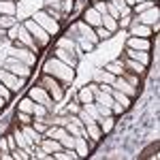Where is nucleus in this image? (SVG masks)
I'll return each instance as SVG.
<instances>
[{
	"mask_svg": "<svg viewBox=\"0 0 160 160\" xmlns=\"http://www.w3.org/2000/svg\"><path fill=\"white\" fill-rule=\"evenodd\" d=\"M2 152H11L9 145H7V137H0V154H2Z\"/></svg>",
	"mask_w": 160,
	"mask_h": 160,
	"instance_id": "603ef678",
	"label": "nucleus"
},
{
	"mask_svg": "<svg viewBox=\"0 0 160 160\" xmlns=\"http://www.w3.org/2000/svg\"><path fill=\"white\" fill-rule=\"evenodd\" d=\"M17 111H26V113H34V100L30 98V96H26V98L19 100V105H17Z\"/></svg>",
	"mask_w": 160,
	"mask_h": 160,
	"instance_id": "7c9ffc66",
	"label": "nucleus"
},
{
	"mask_svg": "<svg viewBox=\"0 0 160 160\" xmlns=\"http://www.w3.org/2000/svg\"><path fill=\"white\" fill-rule=\"evenodd\" d=\"M28 96L34 100V102H38V105H45L47 109H49V113L53 111V98L49 96V92L45 90L43 86H34V88H30V92H28Z\"/></svg>",
	"mask_w": 160,
	"mask_h": 160,
	"instance_id": "0eeeda50",
	"label": "nucleus"
},
{
	"mask_svg": "<svg viewBox=\"0 0 160 160\" xmlns=\"http://www.w3.org/2000/svg\"><path fill=\"white\" fill-rule=\"evenodd\" d=\"M17 17L15 15H0V28H4V30H9L13 26H17Z\"/></svg>",
	"mask_w": 160,
	"mask_h": 160,
	"instance_id": "2f4dec72",
	"label": "nucleus"
},
{
	"mask_svg": "<svg viewBox=\"0 0 160 160\" xmlns=\"http://www.w3.org/2000/svg\"><path fill=\"white\" fill-rule=\"evenodd\" d=\"M15 13H17L15 0H0V15H15Z\"/></svg>",
	"mask_w": 160,
	"mask_h": 160,
	"instance_id": "393cba45",
	"label": "nucleus"
},
{
	"mask_svg": "<svg viewBox=\"0 0 160 160\" xmlns=\"http://www.w3.org/2000/svg\"><path fill=\"white\" fill-rule=\"evenodd\" d=\"M94 32H96V37L102 38V41H107V38L113 37V32H109L107 28H102V26H98V28H94Z\"/></svg>",
	"mask_w": 160,
	"mask_h": 160,
	"instance_id": "37998d69",
	"label": "nucleus"
},
{
	"mask_svg": "<svg viewBox=\"0 0 160 160\" xmlns=\"http://www.w3.org/2000/svg\"><path fill=\"white\" fill-rule=\"evenodd\" d=\"M0 96H2L4 100H11V98H13V92H11L7 86H4V83H0Z\"/></svg>",
	"mask_w": 160,
	"mask_h": 160,
	"instance_id": "49530a36",
	"label": "nucleus"
},
{
	"mask_svg": "<svg viewBox=\"0 0 160 160\" xmlns=\"http://www.w3.org/2000/svg\"><path fill=\"white\" fill-rule=\"evenodd\" d=\"M32 19H34V22H37V24L41 26V28H43L47 34H49V37H56V34H60V22H56V19H53L51 15H47L45 11L34 13V15H32Z\"/></svg>",
	"mask_w": 160,
	"mask_h": 160,
	"instance_id": "7ed1b4c3",
	"label": "nucleus"
},
{
	"mask_svg": "<svg viewBox=\"0 0 160 160\" xmlns=\"http://www.w3.org/2000/svg\"><path fill=\"white\" fill-rule=\"evenodd\" d=\"M152 26H145V24H139L135 17L130 22V37H143V38H149L152 37Z\"/></svg>",
	"mask_w": 160,
	"mask_h": 160,
	"instance_id": "ddd939ff",
	"label": "nucleus"
},
{
	"mask_svg": "<svg viewBox=\"0 0 160 160\" xmlns=\"http://www.w3.org/2000/svg\"><path fill=\"white\" fill-rule=\"evenodd\" d=\"M75 30H77V32H79L81 37L86 38V41H90L92 45H96V43H98V41H100V38L96 37V32H94V28H92V26H88L86 22H83V19L75 24Z\"/></svg>",
	"mask_w": 160,
	"mask_h": 160,
	"instance_id": "9b49d317",
	"label": "nucleus"
},
{
	"mask_svg": "<svg viewBox=\"0 0 160 160\" xmlns=\"http://www.w3.org/2000/svg\"><path fill=\"white\" fill-rule=\"evenodd\" d=\"M158 4H154L152 9H148V11H143V13H139V15H135V19L139 22V24H145V26H156L158 24Z\"/></svg>",
	"mask_w": 160,
	"mask_h": 160,
	"instance_id": "9d476101",
	"label": "nucleus"
},
{
	"mask_svg": "<svg viewBox=\"0 0 160 160\" xmlns=\"http://www.w3.org/2000/svg\"><path fill=\"white\" fill-rule=\"evenodd\" d=\"M94 9H96L100 15H105V13H107V2H105V0H96V2H94Z\"/></svg>",
	"mask_w": 160,
	"mask_h": 160,
	"instance_id": "09e8293b",
	"label": "nucleus"
},
{
	"mask_svg": "<svg viewBox=\"0 0 160 160\" xmlns=\"http://www.w3.org/2000/svg\"><path fill=\"white\" fill-rule=\"evenodd\" d=\"M58 47H62V49H68V51H73L75 56H79V53H81V49H79V47H77V45H75V43H73V41H71L68 37L60 38V43H58Z\"/></svg>",
	"mask_w": 160,
	"mask_h": 160,
	"instance_id": "cd10ccee",
	"label": "nucleus"
},
{
	"mask_svg": "<svg viewBox=\"0 0 160 160\" xmlns=\"http://www.w3.org/2000/svg\"><path fill=\"white\" fill-rule=\"evenodd\" d=\"M105 2H111V0H105Z\"/></svg>",
	"mask_w": 160,
	"mask_h": 160,
	"instance_id": "4d7b16f0",
	"label": "nucleus"
},
{
	"mask_svg": "<svg viewBox=\"0 0 160 160\" xmlns=\"http://www.w3.org/2000/svg\"><path fill=\"white\" fill-rule=\"evenodd\" d=\"M17 43H22L24 47H28V49H32L34 53H38V45H37V41H34V37L26 30V26L24 24H19V28H17V38H15Z\"/></svg>",
	"mask_w": 160,
	"mask_h": 160,
	"instance_id": "1a4fd4ad",
	"label": "nucleus"
},
{
	"mask_svg": "<svg viewBox=\"0 0 160 160\" xmlns=\"http://www.w3.org/2000/svg\"><path fill=\"white\" fill-rule=\"evenodd\" d=\"M13 135H15V141H17V148H22V149H26V152H30V143H28V139L24 137V132H22V130H15ZM30 156H32V154H30Z\"/></svg>",
	"mask_w": 160,
	"mask_h": 160,
	"instance_id": "473e14b6",
	"label": "nucleus"
},
{
	"mask_svg": "<svg viewBox=\"0 0 160 160\" xmlns=\"http://www.w3.org/2000/svg\"><path fill=\"white\" fill-rule=\"evenodd\" d=\"M75 38H77V43H79V47H81V51H92L94 49V45L90 43V41H86V38L81 37V34H73Z\"/></svg>",
	"mask_w": 160,
	"mask_h": 160,
	"instance_id": "4c0bfd02",
	"label": "nucleus"
},
{
	"mask_svg": "<svg viewBox=\"0 0 160 160\" xmlns=\"http://www.w3.org/2000/svg\"><path fill=\"white\" fill-rule=\"evenodd\" d=\"M94 105H96V109H98V115H100V118H105V115H113V113H111V107L100 105V102H94Z\"/></svg>",
	"mask_w": 160,
	"mask_h": 160,
	"instance_id": "c03bdc74",
	"label": "nucleus"
},
{
	"mask_svg": "<svg viewBox=\"0 0 160 160\" xmlns=\"http://www.w3.org/2000/svg\"><path fill=\"white\" fill-rule=\"evenodd\" d=\"M11 156H13V160H28V158H32L30 152H26V149H22V148H15L11 152Z\"/></svg>",
	"mask_w": 160,
	"mask_h": 160,
	"instance_id": "e433bc0d",
	"label": "nucleus"
},
{
	"mask_svg": "<svg viewBox=\"0 0 160 160\" xmlns=\"http://www.w3.org/2000/svg\"><path fill=\"white\" fill-rule=\"evenodd\" d=\"M83 22H86L88 26H92V28H98V26L102 24V15H100L94 7H90V9H86V13H83Z\"/></svg>",
	"mask_w": 160,
	"mask_h": 160,
	"instance_id": "dca6fc26",
	"label": "nucleus"
},
{
	"mask_svg": "<svg viewBox=\"0 0 160 160\" xmlns=\"http://www.w3.org/2000/svg\"><path fill=\"white\" fill-rule=\"evenodd\" d=\"M56 58H58L60 62H64V64H68L71 68H75V66H77V56H75L73 51H68V49L56 47Z\"/></svg>",
	"mask_w": 160,
	"mask_h": 160,
	"instance_id": "f3484780",
	"label": "nucleus"
},
{
	"mask_svg": "<svg viewBox=\"0 0 160 160\" xmlns=\"http://www.w3.org/2000/svg\"><path fill=\"white\" fill-rule=\"evenodd\" d=\"M32 128H34L37 132H41V135H45V130H47L49 126H47V122H43V120H37V118H34V120H32Z\"/></svg>",
	"mask_w": 160,
	"mask_h": 160,
	"instance_id": "a19ab883",
	"label": "nucleus"
},
{
	"mask_svg": "<svg viewBox=\"0 0 160 160\" xmlns=\"http://www.w3.org/2000/svg\"><path fill=\"white\" fill-rule=\"evenodd\" d=\"M111 96H113V100H115V102H120L122 107H126V109L130 107V96H126V94H122L120 90H115V88H113V92H111Z\"/></svg>",
	"mask_w": 160,
	"mask_h": 160,
	"instance_id": "c85d7f7f",
	"label": "nucleus"
},
{
	"mask_svg": "<svg viewBox=\"0 0 160 160\" xmlns=\"http://www.w3.org/2000/svg\"><path fill=\"white\" fill-rule=\"evenodd\" d=\"M130 22H132L130 13H128V15H122V17L118 19V28H128V26H130Z\"/></svg>",
	"mask_w": 160,
	"mask_h": 160,
	"instance_id": "a18cd8bd",
	"label": "nucleus"
},
{
	"mask_svg": "<svg viewBox=\"0 0 160 160\" xmlns=\"http://www.w3.org/2000/svg\"><path fill=\"white\" fill-rule=\"evenodd\" d=\"M60 143H62V148H64V149H73V148H75V137H73V135L62 137Z\"/></svg>",
	"mask_w": 160,
	"mask_h": 160,
	"instance_id": "79ce46f5",
	"label": "nucleus"
},
{
	"mask_svg": "<svg viewBox=\"0 0 160 160\" xmlns=\"http://www.w3.org/2000/svg\"><path fill=\"white\" fill-rule=\"evenodd\" d=\"M34 115L32 113H26V111H17V122L19 124H32Z\"/></svg>",
	"mask_w": 160,
	"mask_h": 160,
	"instance_id": "ea45409f",
	"label": "nucleus"
},
{
	"mask_svg": "<svg viewBox=\"0 0 160 160\" xmlns=\"http://www.w3.org/2000/svg\"><path fill=\"white\" fill-rule=\"evenodd\" d=\"M4 71L17 75V77L28 79V77L32 75V66H28L26 62H22V60H17V58H13V56H9V58L4 60Z\"/></svg>",
	"mask_w": 160,
	"mask_h": 160,
	"instance_id": "20e7f679",
	"label": "nucleus"
},
{
	"mask_svg": "<svg viewBox=\"0 0 160 160\" xmlns=\"http://www.w3.org/2000/svg\"><path fill=\"white\" fill-rule=\"evenodd\" d=\"M154 2H156V0H154Z\"/></svg>",
	"mask_w": 160,
	"mask_h": 160,
	"instance_id": "13d9d810",
	"label": "nucleus"
},
{
	"mask_svg": "<svg viewBox=\"0 0 160 160\" xmlns=\"http://www.w3.org/2000/svg\"><path fill=\"white\" fill-rule=\"evenodd\" d=\"M51 158L53 160H77V152L75 149H60V152H56V154H51Z\"/></svg>",
	"mask_w": 160,
	"mask_h": 160,
	"instance_id": "a878e982",
	"label": "nucleus"
},
{
	"mask_svg": "<svg viewBox=\"0 0 160 160\" xmlns=\"http://www.w3.org/2000/svg\"><path fill=\"white\" fill-rule=\"evenodd\" d=\"M7 145H9V149H15L17 148V141H15V135H7Z\"/></svg>",
	"mask_w": 160,
	"mask_h": 160,
	"instance_id": "3c124183",
	"label": "nucleus"
},
{
	"mask_svg": "<svg viewBox=\"0 0 160 160\" xmlns=\"http://www.w3.org/2000/svg\"><path fill=\"white\" fill-rule=\"evenodd\" d=\"M9 56H13V58H17V60H22V62H26L28 66H34V64H37V56H38V53H34L32 49H28V47H24L22 43L15 41V47L9 51Z\"/></svg>",
	"mask_w": 160,
	"mask_h": 160,
	"instance_id": "423d86ee",
	"label": "nucleus"
},
{
	"mask_svg": "<svg viewBox=\"0 0 160 160\" xmlns=\"http://www.w3.org/2000/svg\"><path fill=\"white\" fill-rule=\"evenodd\" d=\"M37 120H43L45 122V118L49 115V109L45 107V105H38V102H34V113H32Z\"/></svg>",
	"mask_w": 160,
	"mask_h": 160,
	"instance_id": "72a5a7b5",
	"label": "nucleus"
},
{
	"mask_svg": "<svg viewBox=\"0 0 160 160\" xmlns=\"http://www.w3.org/2000/svg\"><path fill=\"white\" fill-rule=\"evenodd\" d=\"M126 58H132V60L141 62V64H145V66L149 64V53L148 51H137V49H128V47H126Z\"/></svg>",
	"mask_w": 160,
	"mask_h": 160,
	"instance_id": "412c9836",
	"label": "nucleus"
},
{
	"mask_svg": "<svg viewBox=\"0 0 160 160\" xmlns=\"http://www.w3.org/2000/svg\"><path fill=\"white\" fill-rule=\"evenodd\" d=\"M100 130H102V135H109L111 130H113V126H115V115H105V118H98Z\"/></svg>",
	"mask_w": 160,
	"mask_h": 160,
	"instance_id": "4be33fe9",
	"label": "nucleus"
},
{
	"mask_svg": "<svg viewBox=\"0 0 160 160\" xmlns=\"http://www.w3.org/2000/svg\"><path fill=\"white\" fill-rule=\"evenodd\" d=\"M124 111H126V107H122L120 102H113V105H111V113H113V115H122Z\"/></svg>",
	"mask_w": 160,
	"mask_h": 160,
	"instance_id": "8fccbe9b",
	"label": "nucleus"
},
{
	"mask_svg": "<svg viewBox=\"0 0 160 160\" xmlns=\"http://www.w3.org/2000/svg\"><path fill=\"white\" fill-rule=\"evenodd\" d=\"M156 2L154 0H143V2H137L135 7H132V11H135V15H139V13H143V11H148V9H152Z\"/></svg>",
	"mask_w": 160,
	"mask_h": 160,
	"instance_id": "f704fd0d",
	"label": "nucleus"
},
{
	"mask_svg": "<svg viewBox=\"0 0 160 160\" xmlns=\"http://www.w3.org/2000/svg\"><path fill=\"white\" fill-rule=\"evenodd\" d=\"M122 62H124V68H126L128 73H135V75H139V77H143V75H145V64L132 60V58H124Z\"/></svg>",
	"mask_w": 160,
	"mask_h": 160,
	"instance_id": "a211bd4d",
	"label": "nucleus"
},
{
	"mask_svg": "<svg viewBox=\"0 0 160 160\" xmlns=\"http://www.w3.org/2000/svg\"><path fill=\"white\" fill-rule=\"evenodd\" d=\"M105 71H107V73H111V75H115V77H122V75L126 73V68H124V62H122V60L109 62V64L105 66Z\"/></svg>",
	"mask_w": 160,
	"mask_h": 160,
	"instance_id": "b1692460",
	"label": "nucleus"
},
{
	"mask_svg": "<svg viewBox=\"0 0 160 160\" xmlns=\"http://www.w3.org/2000/svg\"><path fill=\"white\" fill-rule=\"evenodd\" d=\"M22 132H24V137L28 139L30 145H38V143L45 139V135H41V132H37V130L32 128V124H22Z\"/></svg>",
	"mask_w": 160,
	"mask_h": 160,
	"instance_id": "4468645a",
	"label": "nucleus"
},
{
	"mask_svg": "<svg viewBox=\"0 0 160 160\" xmlns=\"http://www.w3.org/2000/svg\"><path fill=\"white\" fill-rule=\"evenodd\" d=\"M126 47L128 49H137V51H149V38H143V37H128L126 41Z\"/></svg>",
	"mask_w": 160,
	"mask_h": 160,
	"instance_id": "2eb2a0df",
	"label": "nucleus"
},
{
	"mask_svg": "<svg viewBox=\"0 0 160 160\" xmlns=\"http://www.w3.org/2000/svg\"><path fill=\"white\" fill-rule=\"evenodd\" d=\"M58 9H60L66 17H68V13H73V7H75V0H62L60 4H56Z\"/></svg>",
	"mask_w": 160,
	"mask_h": 160,
	"instance_id": "c9c22d12",
	"label": "nucleus"
},
{
	"mask_svg": "<svg viewBox=\"0 0 160 160\" xmlns=\"http://www.w3.org/2000/svg\"><path fill=\"white\" fill-rule=\"evenodd\" d=\"M124 2H126L128 7H135V4H137V0H124Z\"/></svg>",
	"mask_w": 160,
	"mask_h": 160,
	"instance_id": "6e6d98bb",
	"label": "nucleus"
},
{
	"mask_svg": "<svg viewBox=\"0 0 160 160\" xmlns=\"http://www.w3.org/2000/svg\"><path fill=\"white\" fill-rule=\"evenodd\" d=\"M43 73L51 75V77H56V79H60L62 83H71L75 79V68H71L68 64H64L60 62L56 56L49 58V60L45 62V66H43Z\"/></svg>",
	"mask_w": 160,
	"mask_h": 160,
	"instance_id": "f257e3e1",
	"label": "nucleus"
},
{
	"mask_svg": "<svg viewBox=\"0 0 160 160\" xmlns=\"http://www.w3.org/2000/svg\"><path fill=\"white\" fill-rule=\"evenodd\" d=\"M7 102H9V100H4L2 96H0V109H4V107H7Z\"/></svg>",
	"mask_w": 160,
	"mask_h": 160,
	"instance_id": "5fc2aeb1",
	"label": "nucleus"
},
{
	"mask_svg": "<svg viewBox=\"0 0 160 160\" xmlns=\"http://www.w3.org/2000/svg\"><path fill=\"white\" fill-rule=\"evenodd\" d=\"M86 137H88V139H92V141H100V137H102V130H100V126H98L96 122L86 124Z\"/></svg>",
	"mask_w": 160,
	"mask_h": 160,
	"instance_id": "5701e85b",
	"label": "nucleus"
},
{
	"mask_svg": "<svg viewBox=\"0 0 160 160\" xmlns=\"http://www.w3.org/2000/svg\"><path fill=\"white\" fill-rule=\"evenodd\" d=\"M24 26H26V30H28V32L34 37V41H37L38 47H47V45L51 43V37L47 34V32H45V30H43V28H41V26L37 24V22H34V19H26Z\"/></svg>",
	"mask_w": 160,
	"mask_h": 160,
	"instance_id": "39448f33",
	"label": "nucleus"
},
{
	"mask_svg": "<svg viewBox=\"0 0 160 160\" xmlns=\"http://www.w3.org/2000/svg\"><path fill=\"white\" fill-rule=\"evenodd\" d=\"M96 79L98 81H102V83H113V79H115V75H111V73H107V71H100V73H96Z\"/></svg>",
	"mask_w": 160,
	"mask_h": 160,
	"instance_id": "58836bf2",
	"label": "nucleus"
},
{
	"mask_svg": "<svg viewBox=\"0 0 160 160\" xmlns=\"http://www.w3.org/2000/svg\"><path fill=\"white\" fill-rule=\"evenodd\" d=\"M0 83H4L13 94H17V92L24 88L26 79H24V77H17V75H13V73H9V71L2 68V71H0Z\"/></svg>",
	"mask_w": 160,
	"mask_h": 160,
	"instance_id": "6e6552de",
	"label": "nucleus"
},
{
	"mask_svg": "<svg viewBox=\"0 0 160 160\" xmlns=\"http://www.w3.org/2000/svg\"><path fill=\"white\" fill-rule=\"evenodd\" d=\"M111 86L115 88V90H120L122 94L130 96V98H132V96H137V88H135V86H130V83L126 81V77H115Z\"/></svg>",
	"mask_w": 160,
	"mask_h": 160,
	"instance_id": "f8f14e48",
	"label": "nucleus"
},
{
	"mask_svg": "<svg viewBox=\"0 0 160 160\" xmlns=\"http://www.w3.org/2000/svg\"><path fill=\"white\" fill-rule=\"evenodd\" d=\"M62 0H45V4H47V7H56V4H60Z\"/></svg>",
	"mask_w": 160,
	"mask_h": 160,
	"instance_id": "864d4df0",
	"label": "nucleus"
},
{
	"mask_svg": "<svg viewBox=\"0 0 160 160\" xmlns=\"http://www.w3.org/2000/svg\"><path fill=\"white\" fill-rule=\"evenodd\" d=\"M77 100L81 102V105H86V102H94V94H92V90L90 88H81L79 90V94H77Z\"/></svg>",
	"mask_w": 160,
	"mask_h": 160,
	"instance_id": "bb28decb",
	"label": "nucleus"
},
{
	"mask_svg": "<svg viewBox=\"0 0 160 160\" xmlns=\"http://www.w3.org/2000/svg\"><path fill=\"white\" fill-rule=\"evenodd\" d=\"M41 148L45 149L47 154H56V152L64 149V148H62V143H60V141H58V139H51V137H45V139L41 141Z\"/></svg>",
	"mask_w": 160,
	"mask_h": 160,
	"instance_id": "aec40b11",
	"label": "nucleus"
},
{
	"mask_svg": "<svg viewBox=\"0 0 160 160\" xmlns=\"http://www.w3.org/2000/svg\"><path fill=\"white\" fill-rule=\"evenodd\" d=\"M102 28H107V30H109V32H115V30H118V19H115V17H111L109 13H105V15H102Z\"/></svg>",
	"mask_w": 160,
	"mask_h": 160,
	"instance_id": "c756f323",
	"label": "nucleus"
},
{
	"mask_svg": "<svg viewBox=\"0 0 160 160\" xmlns=\"http://www.w3.org/2000/svg\"><path fill=\"white\" fill-rule=\"evenodd\" d=\"M75 152H77V156L79 158H86L88 154H90V145H88V139L86 135H79V137H75Z\"/></svg>",
	"mask_w": 160,
	"mask_h": 160,
	"instance_id": "6ab92c4d",
	"label": "nucleus"
},
{
	"mask_svg": "<svg viewBox=\"0 0 160 160\" xmlns=\"http://www.w3.org/2000/svg\"><path fill=\"white\" fill-rule=\"evenodd\" d=\"M38 86H43L47 92H49V96L53 98V102H60L62 98H64V88L62 86L60 79H56V77H51V75L43 73L41 75V79H38Z\"/></svg>",
	"mask_w": 160,
	"mask_h": 160,
	"instance_id": "f03ea898",
	"label": "nucleus"
},
{
	"mask_svg": "<svg viewBox=\"0 0 160 160\" xmlns=\"http://www.w3.org/2000/svg\"><path fill=\"white\" fill-rule=\"evenodd\" d=\"M81 111V102L79 100H75V102H68V107H66V113H79Z\"/></svg>",
	"mask_w": 160,
	"mask_h": 160,
	"instance_id": "de8ad7c7",
	"label": "nucleus"
}]
</instances>
